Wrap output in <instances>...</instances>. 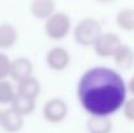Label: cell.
<instances>
[{
  "instance_id": "cell-1",
  "label": "cell",
  "mask_w": 134,
  "mask_h": 133,
  "mask_svg": "<svg viewBox=\"0 0 134 133\" xmlns=\"http://www.w3.org/2000/svg\"><path fill=\"white\" fill-rule=\"evenodd\" d=\"M126 82L120 73L107 67L87 69L77 85L82 108L92 116H111L126 100Z\"/></svg>"
},
{
  "instance_id": "cell-2",
  "label": "cell",
  "mask_w": 134,
  "mask_h": 133,
  "mask_svg": "<svg viewBox=\"0 0 134 133\" xmlns=\"http://www.w3.org/2000/svg\"><path fill=\"white\" fill-rule=\"evenodd\" d=\"M102 25L98 20L92 17L82 18L77 22L73 30V38L74 42L82 47H90L94 46L98 38L102 35Z\"/></svg>"
},
{
  "instance_id": "cell-3",
  "label": "cell",
  "mask_w": 134,
  "mask_h": 133,
  "mask_svg": "<svg viewBox=\"0 0 134 133\" xmlns=\"http://www.w3.org/2000/svg\"><path fill=\"white\" fill-rule=\"evenodd\" d=\"M72 29V20L64 12H55L44 22V31L48 38L61 41L68 37Z\"/></svg>"
},
{
  "instance_id": "cell-4",
  "label": "cell",
  "mask_w": 134,
  "mask_h": 133,
  "mask_svg": "<svg viewBox=\"0 0 134 133\" xmlns=\"http://www.w3.org/2000/svg\"><path fill=\"white\" fill-rule=\"evenodd\" d=\"M69 112V107L66 102L61 98H51L43 106V118L51 124L61 123L66 119Z\"/></svg>"
},
{
  "instance_id": "cell-5",
  "label": "cell",
  "mask_w": 134,
  "mask_h": 133,
  "mask_svg": "<svg viewBox=\"0 0 134 133\" xmlns=\"http://www.w3.org/2000/svg\"><path fill=\"white\" fill-rule=\"evenodd\" d=\"M121 39L115 33H102V35L95 42L94 51L100 57H113L117 48L121 46Z\"/></svg>"
},
{
  "instance_id": "cell-6",
  "label": "cell",
  "mask_w": 134,
  "mask_h": 133,
  "mask_svg": "<svg viewBox=\"0 0 134 133\" xmlns=\"http://www.w3.org/2000/svg\"><path fill=\"white\" fill-rule=\"evenodd\" d=\"M46 64L51 71L61 72L66 69L70 64V54L66 48L61 46L52 47L46 54Z\"/></svg>"
},
{
  "instance_id": "cell-7",
  "label": "cell",
  "mask_w": 134,
  "mask_h": 133,
  "mask_svg": "<svg viewBox=\"0 0 134 133\" xmlns=\"http://www.w3.org/2000/svg\"><path fill=\"white\" fill-rule=\"evenodd\" d=\"M30 76H33V63L30 61V59L20 56V57H16L12 60L9 77L13 81L20 82Z\"/></svg>"
},
{
  "instance_id": "cell-8",
  "label": "cell",
  "mask_w": 134,
  "mask_h": 133,
  "mask_svg": "<svg viewBox=\"0 0 134 133\" xmlns=\"http://www.w3.org/2000/svg\"><path fill=\"white\" fill-rule=\"evenodd\" d=\"M0 127L7 133L20 132L24 127V116L21 114H18L16 110H13L12 107L7 108L3 111Z\"/></svg>"
},
{
  "instance_id": "cell-9",
  "label": "cell",
  "mask_w": 134,
  "mask_h": 133,
  "mask_svg": "<svg viewBox=\"0 0 134 133\" xmlns=\"http://www.w3.org/2000/svg\"><path fill=\"white\" fill-rule=\"evenodd\" d=\"M30 13L41 21H46L51 17L56 10V1L55 0H31L30 3Z\"/></svg>"
},
{
  "instance_id": "cell-10",
  "label": "cell",
  "mask_w": 134,
  "mask_h": 133,
  "mask_svg": "<svg viewBox=\"0 0 134 133\" xmlns=\"http://www.w3.org/2000/svg\"><path fill=\"white\" fill-rule=\"evenodd\" d=\"M41 90H42L41 82L33 76L17 82V94L31 99H37L41 94Z\"/></svg>"
},
{
  "instance_id": "cell-11",
  "label": "cell",
  "mask_w": 134,
  "mask_h": 133,
  "mask_svg": "<svg viewBox=\"0 0 134 133\" xmlns=\"http://www.w3.org/2000/svg\"><path fill=\"white\" fill-rule=\"evenodd\" d=\"M18 41L17 29L8 22L0 24V50H9Z\"/></svg>"
},
{
  "instance_id": "cell-12",
  "label": "cell",
  "mask_w": 134,
  "mask_h": 133,
  "mask_svg": "<svg viewBox=\"0 0 134 133\" xmlns=\"http://www.w3.org/2000/svg\"><path fill=\"white\" fill-rule=\"evenodd\" d=\"M115 64L121 69H130L134 65V51L132 47L121 44L113 55Z\"/></svg>"
},
{
  "instance_id": "cell-13",
  "label": "cell",
  "mask_w": 134,
  "mask_h": 133,
  "mask_svg": "<svg viewBox=\"0 0 134 133\" xmlns=\"http://www.w3.org/2000/svg\"><path fill=\"white\" fill-rule=\"evenodd\" d=\"M89 133H111L112 121L109 116H92L90 115L86 123Z\"/></svg>"
},
{
  "instance_id": "cell-14",
  "label": "cell",
  "mask_w": 134,
  "mask_h": 133,
  "mask_svg": "<svg viewBox=\"0 0 134 133\" xmlns=\"http://www.w3.org/2000/svg\"><path fill=\"white\" fill-rule=\"evenodd\" d=\"M10 107L13 110H16L18 114H21L22 116H27V115L33 114L35 110V99L16 94L13 102L10 103Z\"/></svg>"
},
{
  "instance_id": "cell-15",
  "label": "cell",
  "mask_w": 134,
  "mask_h": 133,
  "mask_svg": "<svg viewBox=\"0 0 134 133\" xmlns=\"http://www.w3.org/2000/svg\"><path fill=\"white\" fill-rule=\"evenodd\" d=\"M116 25L124 31H134V8H122L116 16Z\"/></svg>"
},
{
  "instance_id": "cell-16",
  "label": "cell",
  "mask_w": 134,
  "mask_h": 133,
  "mask_svg": "<svg viewBox=\"0 0 134 133\" xmlns=\"http://www.w3.org/2000/svg\"><path fill=\"white\" fill-rule=\"evenodd\" d=\"M16 94L17 91H14L13 85L9 81L7 80L0 81V104H10Z\"/></svg>"
},
{
  "instance_id": "cell-17",
  "label": "cell",
  "mask_w": 134,
  "mask_h": 133,
  "mask_svg": "<svg viewBox=\"0 0 134 133\" xmlns=\"http://www.w3.org/2000/svg\"><path fill=\"white\" fill-rule=\"evenodd\" d=\"M10 63H12V60L8 57V55L4 52H0V81L5 80L9 76Z\"/></svg>"
},
{
  "instance_id": "cell-18",
  "label": "cell",
  "mask_w": 134,
  "mask_h": 133,
  "mask_svg": "<svg viewBox=\"0 0 134 133\" xmlns=\"http://www.w3.org/2000/svg\"><path fill=\"white\" fill-rule=\"evenodd\" d=\"M122 108H124V115H125V118H126L128 120L134 121V97L125 100Z\"/></svg>"
},
{
  "instance_id": "cell-19",
  "label": "cell",
  "mask_w": 134,
  "mask_h": 133,
  "mask_svg": "<svg viewBox=\"0 0 134 133\" xmlns=\"http://www.w3.org/2000/svg\"><path fill=\"white\" fill-rule=\"evenodd\" d=\"M126 88H128V91L132 93L134 95V76H132V77L129 78V81H128V84H126Z\"/></svg>"
},
{
  "instance_id": "cell-20",
  "label": "cell",
  "mask_w": 134,
  "mask_h": 133,
  "mask_svg": "<svg viewBox=\"0 0 134 133\" xmlns=\"http://www.w3.org/2000/svg\"><path fill=\"white\" fill-rule=\"evenodd\" d=\"M95 1L102 3V4H107V3H112V1H115V0H95Z\"/></svg>"
},
{
  "instance_id": "cell-21",
  "label": "cell",
  "mask_w": 134,
  "mask_h": 133,
  "mask_svg": "<svg viewBox=\"0 0 134 133\" xmlns=\"http://www.w3.org/2000/svg\"><path fill=\"white\" fill-rule=\"evenodd\" d=\"M1 115H3V111L0 110V123H1Z\"/></svg>"
}]
</instances>
